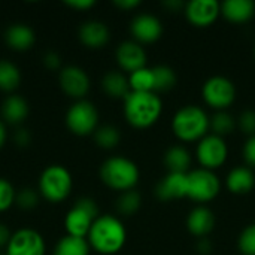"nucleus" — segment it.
<instances>
[{
    "mask_svg": "<svg viewBox=\"0 0 255 255\" xmlns=\"http://www.w3.org/2000/svg\"><path fill=\"white\" fill-rule=\"evenodd\" d=\"M99 217H100L99 208L93 199L90 197L79 199L64 218V227L67 235L75 238L88 236L91 226Z\"/></svg>",
    "mask_w": 255,
    "mask_h": 255,
    "instance_id": "423d86ee",
    "label": "nucleus"
},
{
    "mask_svg": "<svg viewBox=\"0 0 255 255\" xmlns=\"http://www.w3.org/2000/svg\"><path fill=\"white\" fill-rule=\"evenodd\" d=\"M60 87L72 99L82 100L90 91V76L87 72L78 66H67L60 72Z\"/></svg>",
    "mask_w": 255,
    "mask_h": 255,
    "instance_id": "ddd939ff",
    "label": "nucleus"
},
{
    "mask_svg": "<svg viewBox=\"0 0 255 255\" xmlns=\"http://www.w3.org/2000/svg\"><path fill=\"white\" fill-rule=\"evenodd\" d=\"M114 4L120 9H124V10H130V9H134L140 4L139 0H115Z\"/></svg>",
    "mask_w": 255,
    "mask_h": 255,
    "instance_id": "a19ab883",
    "label": "nucleus"
},
{
    "mask_svg": "<svg viewBox=\"0 0 255 255\" xmlns=\"http://www.w3.org/2000/svg\"><path fill=\"white\" fill-rule=\"evenodd\" d=\"M238 127L236 118L229 114L227 111H218L211 117L209 121V128L212 130V134H217L220 137H226L235 131Z\"/></svg>",
    "mask_w": 255,
    "mask_h": 255,
    "instance_id": "a878e982",
    "label": "nucleus"
},
{
    "mask_svg": "<svg viewBox=\"0 0 255 255\" xmlns=\"http://www.w3.org/2000/svg\"><path fill=\"white\" fill-rule=\"evenodd\" d=\"M226 187L233 194H248L254 190L255 175L254 170L248 166H236L226 176Z\"/></svg>",
    "mask_w": 255,
    "mask_h": 255,
    "instance_id": "6ab92c4d",
    "label": "nucleus"
},
{
    "mask_svg": "<svg viewBox=\"0 0 255 255\" xmlns=\"http://www.w3.org/2000/svg\"><path fill=\"white\" fill-rule=\"evenodd\" d=\"M78 36L82 45H85L87 48L99 49L109 42L111 33L105 22L97 21V19H90L79 27Z\"/></svg>",
    "mask_w": 255,
    "mask_h": 255,
    "instance_id": "a211bd4d",
    "label": "nucleus"
},
{
    "mask_svg": "<svg viewBox=\"0 0 255 255\" xmlns=\"http://www.w3.org/2000/svg\"><path fill=\"white\" fill-rule=\"evenodd\" d=\"M238 128L247 134L248 137L255 136V111L254 109H247L244 111L238 118Z\"/></svg>",
    "mask_w": 255,
    "mask_h": 255,
    "instance_id": "f704fd0d",
    "label": "nucleus"
},
{
    "mask_svg": "<svg viewBox=\"0 0 255 255\" xmlns=\"http://www.w3.org/2000/svg\"><path fill=\"white\" fill-rule=\"evenodd\" d=\"M128 82L131 91H139V93H155L154 87V70L152 67H142L133 73L128 75Z\"/></svg>",
    "mask_w": 255,
    "mask_h": 255,
    "instance_id": "bb28decb",
    "label": "nucleus"
},
{
    "mask_svg": "<svg viewBox=\"0 0 255 255\" xmlns=\"http://www.w3.org/2000/svg\"><path fill=\"white\" fill-rule=\"evenodd\" d=\"M6 43L15 51H27L33 46L36 36L34 31L25 24H13L4 33Z\"/></svg>",
    "mask_w": 255,
    "mask_h": 255,
    "instance_id": "4be33fe9",
    "label": "nucleus"
},
{
    "mask_svg": "<svg viewBox=\"0 0 255 255\" xmlns=\"http://www.w3.org/2000/svg\"><path fill=\"white\" fill-rule=\"evenodd\" d=\"M130 31L137 43H154L163 34V24L152 13H139L131 19Z\"/></svg>",
    "mask_w": 255,
    "mask_h": 255,
    "instance_id": "4468645a",
    "label": "nucleus"
},
{
    "mask_svg": "<svg viewBox=\"0 0 255 255\" xmlns=\"http://www.w3.org/2000/svg\"><path fill=\"white\" fill-rule=\"evenodd\" d=\"M90 248L91 247L85 238H75L67 235L55 245L54 255H88Z\"/></svg>",
    "mask_w": 255,
    "mask_h": 255,
    "instance_id": "393cba45",
    "label": "nucleus"
},
{
    "mask_svg": "<svg viewBox=\"0 0 255 255\" xmlns=\"http://www.w3.org/2000/svg\"><path fill=\"white\" fill-rule=\"evenodd\" d=\"M166 7H169V9H172V10H181V9H185V1H182V0H166L164 3H163Z\"/></svg>",
    "mask_w": 255,
    "mask_h": 255,
    "instance_id": "37998d69",
    "label": "nucleus"
},
{
    "mask_svg": "<svg viewBox=\"0 0 255 255\" xmlns=\"http://www.w3.org/2000/svg\"><path fill=\"white\" fill-rule=\"evenodd\" d=\"M15 203L21 209H33L39 203V194L33 188H22L16 193Z\"/></svg>",
    "mask_w": 255,
    "mask_h": 255,
    "instance_id": "473e14b6",
    "label": "nucleus"
},
{
    "mask_svg": "<svg viewBox=\"0 0 255 255\" xmlns=\"http://www.w3.org/2000/svg\"><path fill=\"white\" fill-rule=\"evenodd\" d=\"M164 166L167 173H188L191 167V154L182 145H173L164 152Z\"/></svg>",
    "mask_w": 255,
    "mask_h": 255,
    "instance_id": "412c9836",
    "label": "nucleus"
},
{
    "mask_svg": "<svg viewBox=\"0 0 255 255\" xmlns=\"http://www.w3.org/2000/svg\"><path fill=\"white\" fill-rule=\"evenodd\" d=\"M45 241L33 229L15 232L6 247V255H45Z\"/></svg>",
    "mask_w": 255,
    "mask_h": 255,
    "instance_id": "9b49d317",
    "label": "nucleus"
},
{
    "mask_svg": "<svg viewBox=\"0 0 255 255\" xmlns=\"http://www.w3.org/2000/svg\"><path fill=\"white\" fill-rule=\"evenodd\" d=\"M215 214L205 205H199L193 208L187 217V229L194 238H208L215 229Z\"/></svg>",
    "mask_w": 255,
    "mask_h": 255,
    "instance_id": "f3484780",
    "label": "nucleus"
},
{
    "mask_svg": "<svg viewBox=\"0 0 255 255\" xmlns=\"http://www.w3.org/2000/svg\"><path fill=\"white\" fill-rule=\"evenodd\" d=\"M163 112V102L157 93L131 91L124 99V117L134 128L154 126Z\"/></svg>",
    "mask_w": 255,
    "mask_h": 255,
    "instance_id": "f03ea898",
    "label": "nucleus"
},
{
    "mask_svg": "<svg viewBox=\"0 0 255 255\" xmlns=\"http://www.w3.org/2000/svg\"><path fill=\"white\" fill-rule=\"evenodd\" d=\"M43 64H45L48 69H51V70H57V69L61 66V58H60V55L55 54V52H48V54H45V57H43Z\"/></svg>",
    "mask_w": 255,
    "mask_h": 255,
    "instance_id": "e433bc0d",
    "label": "nucleus"
},
{
    "mask_svg": "<svg viewBox=\"0 0 255 255\" xmlns=\"http://www.w3.org/2000/svg\"><path fill=\"white\" fill-rule=\"evenodd\" d=\"M187 173H167L157 185H155V196L161 202L179 200L187 197Z\"/></svg>",
    "mask_w": 255,
    "mask_h": 255,
    "instance_id": "dca6fc26",
    "label": "nucleus"
},
{
    "mask_svg": "<svg viewBox=\"0 0 255 255\" xmlns=\"http://www.w3.org/2000/svg\"><path fill=\"white\" fill-rule=\"evenodd\" d=\"M206 111L196 105H187L176 111L172 120V131L182 142H196L203 139L209 131Z\"/></svg>",
    "mask_w": 255,
    "mask_h": 255,
    "instance_id": "7ed1b4c3",
    "label": "nucleus"
},
{
    "mask_svg": "<svg viewBox=\"0 0 255 255\" xmlns=\"http://www.w3.org/2000/svg\"><path fill=\"white\" fill-rule=\"evenodd\" d=\"M94 140L96 143L103 148V149H112L115 148L120 140H121V133L115 126L106 124L102 127H97V130L94 131Z\"/></svg>",
    "mask_w": 255,
    "mask_h": 255,
    "instance_id": "7c9ffc66",
    "label": "nucleus"
},
{
    "mask_svg": "<svg viewBox=\"0 0 255 255\" xmlns=\"http://www.w3.org/2000/svg\"><path fill=\"white\" fill-rule=\"evenodd\" d=\"M66 4L69 7H73L78 10H87V9L93 7L96 4V1L94 0H67Z\"/></svg>",
    "mask_w": 255,
    "mask_h": 255,
    "instance_id": "4c0bfd02",
    "label": "nucleus"
},
{
    "mask_svg": "<svg viewBox=\"0 0 255 255\" xmlns=\"http://www.w3.org/2000/svg\"><path fill=\"white\" fill-rule=\"evenodd\" d=\"M142 206V197L136 190H128L121 193L117 200V211L124 217L134 215Z\"/></svg>",
    "mask_w": 255,
    "mask_h": 255,
    "instance_id": "c756f323",
    "label": "nucleus"
},
{
    "mask_svg": "<svg viewBox=\"0 0 255 255\" xmlns=\"http://www.w3.org/2000/svg\"><path fill=\"white\" fill-rule=\"evenodd\" d=\"M72 185L73 181L70 172L60 164L46 167L39 179V191L51 203H60L66 200L72 191Z\"/></svg>",
    "mask_w": 255,
    "mask_h": 255,
    "instance_id": "39448f33",
    "label": "nucleus"
},
{
    "mask_svg": "<svg viewBox=\"0 0 255 255\" xmlns=\"http://www.w3.org/2000/svg\"><path fill=\"white\" fill-rule=\"evenodd\" d=\"M185 16L194 27H209L221 15V3L217 0H191L185 4Z\"/></svg>",
    "mask_w": 255,
    "mask_h": 255,
    "instance_id": "f8f14e48",
    "label": "nucleus"
},
{
    "mask_svg": "<svg viewBox=\"0 0 255 255\" xmlns=\"http://www.w3.org/2000/svg\"><path fill=\"white\" fill-rule=\"evenodd\" d=\"M99 112L88 100H78L66 114V126L76 136H88L97 130Z\"/></svg>",
    "mask_w": 255,
    "mask_h": 255,
    "instance_id": "1a4fd4ad",
    "label": "nucleus"
},
{
    "mask_svg": "<svg viewBox=\"0 0 255 255\" xmlns=\"http://www.w3.org/2000/svg\"><path fill=\"white\" fill-rule=\"evenodd\" d=\"M196 248H197V253L202 255H209L212 251H214L212 242H211L208 238H202V239H199V242H197Z\"/></svg>",
    "mask_w": 255,
    "mask_h": 255,
    "instance_id": "ea45409f",
    "label": "nucleus"
},
{
    "mask_svg": "<svg viewBox=\"0 0 255 255\" xmlns=\"http://www.w3.org/2000/svg\"><path fill=\"white\" fill-rule=\"evenodd\" d=\"M6 127H4V124H3V121L0 120V149L3 148V145H4V142H6Z\"/></svg>",
    "mask_w": 255,
    "mask_h": 255,
    "instance_id": "c03bdc74",
    "label": "nucleus"
},
{
    "mask_svg": "<svg viewBox=\"0 0 255 255\" xmlns=\"http://www.w3.org/2000/svg\"><path fill=\"white\" fill-rule=\"evenodd\" d=\"M254 52H255V49H254Z\"/></svg>",
    "mask_w": 255,
    "mask_h": 255,
    "instance_id": "a18cd8bd",
    "label": "nucleus"
},
{
    "mask_svg": "<svg viewBox=\"0 0 255 255\" xmlns=\"http://www.w3.org/2000/svg\"><path fill=\"white\" fill-rule=\"evenodd\" d=\"M28 115V105L21 96H9L1 105V117L10 124L22 123Z\"/></svg>",
    "mask_w": 255,
    "mask_h": 255,
    "instance_id": "b1692460",
    "label": "nucleus"
},
{
    "mask_svg": "<svg viewBox=\"0 0 255 255\" xmlns=\"http://www.w3.org/2000/svg\"><path fill=\"white\" fill-rule=\"evenodd\" d=\"M30 142H31V134H30L28 130L21 128V130H18V131L15 133V143H16L18 146H27Z\"/></svg>",
    "mask_w": 255,
    "mask_h": 255,
    "instance_id": "58836bf2",
    "label": "nucleus"
},
{
    "mask_svg": "<svg viewBox=\"0 0 255 255\" xmlns=\"http://www.w3.org/2000/svg\"><path fill=\"white\" fill-rule=\"evenodd\" d=\"M238 248L242 255H255V223L247 226L239 238H238Z\"/></svg>",
    "mask_w": 255,
    "mask_h": 255,
    "instance_id": "2f4dec72",
    "label": "nucleus"
},
{
    "mask_svg": "<svg viewBox=\"0 0 255 255\" xmlns=\"http://www.w3.org/2000/svg\"><path fill=\"white\" fill-rule=\"evenodd\" d=\"M21 82L19 69L6 60H0V90L1 91H13Z\"/></svg>",
    "mask_w": 255,
    "mask_h": 255,
    "instance_id": "c85d7f7f",
    "label": "nucleus"
},
{
    "mask_svg": "<svg viewBox=\"0 0 255 255\" xmlns=\"http://www.w3.org/2000/svg\"><path fill=\"white\" fill-rule=\"evenodd\" d=\"M127 241V232L121 220L114 215H100L88 233L90 247L99 254L114 255L120 253Z\"/></svg>",
    "mask_w": 255,
    "mask_h": 255,
    "instance_id": "f257e3e1",
    "label": "nucleus"
},
{
    "mask_svg": "<svg viewBox=\"0 0 255 255\" xmlns=\"http://www.w3.org/2000/svg\"><path fill=\"white\" fill-rule=\"evenodd\" d=\"M187 197L196 203L212 202L221 191V181L215 172L199 167L187 173Z\"/></svg>",
    "mask_w": 255,
    "mask_h": 255,
    "instance_id": "0eeeda50",
    "label": "nucleus"
},
{
    "mask_svg": "<svg viewBox=\"0 0 255 255\" xmlns=\"http://www.w3.org/2000/svg\"><path fill=\"white\" fill-rule=\"evenodd\" d=\"M102 88L112 99H123L124 100L131 93L128 76H126L123 72H118V70H111L103 76Z\"/></svg>",
    "mask_w": 255,
    "mask_h": 255,
    "instance_id": "5701e85b",
    "label": "nucleus"
},
{
    "mask_svg": "<svg viewBox=\"0 0 255 255\" xmlns=\"http://www.w3.org/2000/svg\"><path fill=\"white\" fill-rule=\"evenodd\" d=\"M15 190L12 184L3 178H0V212L7 211L15 203Z\"/></svg>",
    "mask_w": 255,
    "mask_h": 255,
    "instance_id": "72a5a7b5",
    "label": "nucleus"
},
{
    "mask_svg": "<svg viewBox=\"0 0 255 255\" xmlns=\"http://www.w3.org/2000/svg\"><path fill=\"white\" fill-rule=\"evenodd\" d=\"M242 154H244V160H245L247 166L250 169H255V136H251L247 139Z\"/></svg>",
    "mask_w": 255,
    "mask_h": 255,
    "instance_id": "c9c22d12",
    "label": "nucleus"
},
{
    "mask_svg": "<svg viewBox=\"0 0 255 255\" xmlns=\"http://www.w3.org/2000/svg\"><path fill=\"white\" fill-rule=\"evenodd\" d=\"M100 178L105 185L115 191L134 190L139 182L140 172L137 164L127 157H111L100 167Z\"/></svg>",
    "mask_w": 255,
    "mask_h": 255,
    "instance_id": "20e7f679",
    "label": "nucleus"
},
{
    "mask_svg": "<svg viewBox=\"0 0 255 255\" xmlns=\"http://www.w3.org/2000/svg\"><path fill=\"white\" fill-rule=\"evenodd\" d=\"M118 66L128 73H133L142 67H146V52L140 43L136 40H126L117 48Z\"/></svg>",
    "mask_w": 255,
    "mask_h": 255,
    "instance_id": "2eb2a0df",
    "label": "nucleus"
},
{
    "mask_svg": "<svg viewBox=\"0 0 255 255\" xmlns=\"http://www.w3.org/2000/svg\"><path fill=\"white\" fill-rule=\"evenodd\" d=\"M236 96L238 91L233 81L221 75L211 76L209 79L205 81L202 87V97L205 103L209 108L215 109L217 112L227 111V108H230L235 103Z\"/></svg>",
    "mask_w": 255,
    "mask_h": 255,
    "instance_id": "6e6552de",
    "label": "nucleus"
},
{
    "mask_svg": "<svg viewBox=\"0 0 255 255\" xmlns=\"http://www.w3.org/2000/svg\"><path fill=\"white\" fill-rule=\"evenodd\" d=\"M152 70H154V82H155L154 91L157 94L166 93L176 85L178 76H176V72L170 66L160 64V66H154Z\"/></svg>",
    "mask_w": 255,
    "mask_h": 255,
    "instance_id": "cd10ccee",
    "label": "nucleus"
},
{
    "mask_svg": "<svg viewBox=\"0 0 255 255\" xmlns=\"http://www.w3.org/2000/svg\"><path fill=\"white\" fill-rule=\"evenodd\" d=\"M221 15L235 24L248 22L255 15V3L253 0H226L221 3Z\"/></svg>",
    "mask_w": 255,
    "mask_h": 255,
    "instance_id": "aec40b11",
    "label": "nucleus"
},
{
    "mask_svg": "<svg viewBox=\"0 0 255 255\" xmlns=\"http://www.w3.org/2000/svg\"><path fill=\"white\" fill-rule=\"evenodd\" d=\"M196 155H197V161L203 169L214 172L215 169L221 167L227 161L229 146L226 143V139L208 133L203 139L199 140Z\"/></svg>",
    "mask_w": 255,
    "mask_h": 255,
    "instance_id": "9d476101",
    "label": "nucleus"
},
{
    "mask_svg": "<svg viewBox=\"0 0 255 255\" xmlns=\"http://www.w3.org/2000/svg\"><path fill=\"white\" fill-rule=\"evenodd\" d=\"M10 238H12V235H10L9 229H7L4 224L0 223V248H1V247H7Z\"/></svg>",
    "mask_w": 255,
    "mask_h": 255,
    "instance_id": "79ce46f5",
    "label": "nucleus"
}]
</instances>
